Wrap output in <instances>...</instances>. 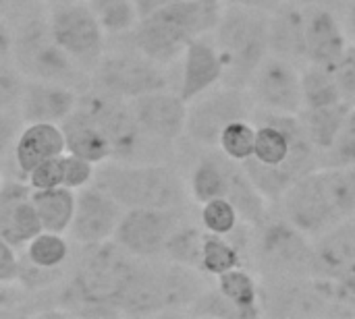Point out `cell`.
I'll list each match as a JSON object with an SVG mask.
<instances>
[{
  "instance_id": "obj_1",
  "label": "cell",
  "mask_w": 355,
  "mask_h": 319,
  "mask_svg": "<svg viewBox=\"0 0 355 319\" xmlns=\"http://www.w3.org/2000/svg\"><path fill=\"white\" fill-rule=\"evenodd\" d=\"M241 166L264 199L281 201L300 179L322 166V154L297 114L262 110L256 112L254 156Z\"/></svg>"
},
{
  "instance_id": "obj_2",
  "label": "cell",
  "mask_w": 355,
  "mask_h": 319,
  "mask_svg": "<svg viewBox=\"0 0 355 319\" xmlns=\"http://www.w3.org/2000/svg\"><path fill=\"white\" fill-rule=\"evenodd\" d=\"M287 220L308 237H320L355 216V166H322L300 179L285 195Z\"/></svg>"
},
{
  "instance_id": "obj_3",
  "label": "cell",
  "mask_w": 355,
  "mask_h": 319,
  "mask_svg": "<svg viewBox=\"0 0 355 319\" xmlns=\"http://www.w3.org/2000/svg\"><path fill=\"white\" fill-rule=\"evenodd\" d=\"M223 8V0H175L139 19L133 27L135 48L158 64L168 62L196 37L216 29Z\"/></svg>"
},
{
  "instance_id": "obj_4",
  "label": "cell",
  "mask_w": 355,
  "mask_h": 319,
  "mask_svg": "<svg viewBox=\"0 0 355 319\" xmlns=\"http://www.w3.org/2000/svg\"><path fill=\"white\" fill-rule=\"evenodd\" d=\"M270 15L264 10L225 4L216 25V50L223 60V83L233 89L250 85L256 69L270 54Z\"/></svg>"
},
{
  "instance_id": "obj_5",
  "label": "cell",
  "mask_w": 355,
  "mask_h": 319,
  "mask_svg": "<svg viewBox=\"0 0 355 319\" xmlns=\"http://www.w3.org/2000/svg\"><path fill=\"white\" fill-rule=\"evenodd\" d=\"M98 166L94 185L121 208L177 210L185 201L181 179L166 166H131L123 162H102Z\"/></svg>"
},
{
  "instance_id": "obj_6",
  "label": "cell",
  "mask_w": 355,
  "mask_h": 319,
  "mask_svg": "<svg viewBox=\"0 0 355 319\" xmlns=\"http://www.w3.org/2000/svg\"><path fill=\"white\" fill-rule=\"evenodd\" d=\"M131 257L133 255L116 243L104 241L94 245V251L83 262L73 284L77 301L94 307L98 316L116 313L114 307L121 309V301L139 268Z\"/></svg>"
},
{
  "instance_id": "obj_7",
  "label": "cell",
  "mask_w": 355,
  "mask_h": 319,
  "mask_svg": "<svg viewBox=\"0 0 355 319\" xmlns=\"http://www.w3.org/2000/svg\"><path fill=\"white\" fill-rule=\"evenodd\" d=\"M258 266L272 276L320 278L316 247L289 220L264 222L256 241Z\"/></svg>"
},
{
  "instance_id": "obj_8",
  "label": "cell",
  "mask_w": 355,
  "mask_h": 319,
  "mask_svg": "<svg viewBox=\"0 0 355 319\" xmlns=\"http://www.w3.org/2000/svg\"><path fill=\"white\" fill-rule=\"evenodd\" d=\"M56 44L77 60H100L104 46V29L96 19L89 2H60L52 6L48 19Z\"/></svg>"
},
{
  "instance_id": "obj_9",
  "label": "cell",
  "mask_w": 355,
  "mask_h": 319,
  "mask_svg": "<svg viewBox=\"0 0 355 319\" xmlns=\"http://www.w3.org/2000/svg\"><path fill=\"white\" fill-rule=\"evenodd\" d=\"M17 69L37 81H64L73 75V58L56 44L50 25L42 21L29 23L12 44Z\"/></svg>"
},
{
  "instance_id": "obj_10",
  "label": "cell",
  "mask_w": 355,
  "mask_h": 319,
  "mask_svg": "<svg viewBox=\"0 0 355 319\" xmlns=\"http://www.w3.org/2000/svg\"><path fill=\"white\" fill-rule=\"evenodd\" d=\"M248 87L262 110L300 114L304 108L302 73H297L295 64L283 56L268 54L256 69Z\"/></svg>"
},
{
  "instance_id": "obj_11",
  "label": "cell",
  "mask_w": 355,
  "mask_h": 319,
  "mask_svg": "<svg viewBox=\"0 0 355 319\" xmlns=\"http://www.w3.org/2000/svg\"><path fill=\"white\" fill-rule=\"evenodd\" d=\"M77 106L98 125V129L110 141L112 156H133L137 145L141 143V137H146L131 112V106L119 95L98 89L79 98Z\"/></svg>"
},
{
  "instance_id": "obj_12",
  "label": "cell",
  "mask_w": 355,
  "mask_h": 319,
  "mask_svg": "<svg viewBox=\"0 0 355 319\" xmlns=\"http://www.w3.org/2000/svg\"><path fill=\"white\" fill-rule=\"evenodd\" d=\"M96 71L98 89L123 100H133L137 95L166 87V77L158 69V62L144 56L141 52L102 58Z\"/></svg>"
},
{
  "instance_id": "obj_13",
  "label": "cell",
  "mask_w": 355,
  "mask_h": 319,
  "mask_svg": "<svg viewBox=\"0 0 355 319\" xmlns=\"http://www.w3.org/2000/svg\"><path fill=\"white\" fill-rule=\"evenodd\" d=\"M177 226L175 210L131 208L121 216L112 239L133 257H154L164 253V245Z\"/></svg>"
},
{
  "instance_id": "obj_14",
  "label": "cell",
  "mask_w": 355,
  "mask_h": 319,
  "mask_svg": "<svg viewBox=\"0 0 355 319\" xmlns=\"http://www.w3.org/2000/svg\"><path fill=\"white\" fill-rule=\"evenodd\" d=\"M241 118H248L245 98L241 95V89L225 85V89H210L193 100V106L187 108L185 131L202 145H218L223 129Z\"/></svg>"
},
{
  "instance_id": "obj_15",
  "label": "cell",
  "mask_w": 355,
  "mask_h": 319,
  "mask_svg": "<svg viewBox=\"0 0 355 319\" xmlns=\"http://www.w3.org/2000/svg\"><path fill=\"white\" fill-rule=\"evenodd\" d=\"M121 206L100 187H83L77 193L73 222L69 233L79 245H100L114 237L121 220Z\"/></svg>"
},
{
  "instance_id": "obj_16",
  "label": "cell",
  "mask_w": 355,
  "mask_h": 319,
  "mask_svg": "<svg viewBox=\"0 0 355 319\" xmlns=\"http://www.w3.org/2000/svg\"><path fill=\"white\" fill-rule=\"evenodd\" d=\"M131 112L141 133L156 141H175L187 125V102L164 89L129 100Z\"/></svg>"
},
{
  "instance_id": "obj_17",
  "label": "cell",
  "mask_w": 355,
  "mask_h": 319,
  "mask_svg": "<svg viewBox=\"0 0 355 319\" xmlns=\"http://www.w3.org/2000/svg\"><path fill=\"white\" fill-rule=\"evenodd\" d=\"M42 230L40 216L31 201V187L15 181L0 183V235L19 249Z\"/></svg>"
},
{
  "instance_id": "obj_18",
  "label": "cell",
  "mask_w": 355,
  "mask_h": 319,
  "mask_svg": "<svg viewBox=\"0 0 355 319\" xmlns=\"http://www.w3.org/2000/svg\"><path fill=\"white\" fill-rule=\"evenodd\" d=\"M345 48L347 39L333 10L324 6H306L304 60H308V64L333 69Z\"/></svg>"
},
{
  "instance_id": "obj_19",
  "label": "cell",
  "mask_w": 355,
  "mask_h": 319,
  "mask_svg": "<svg viewBox=\"0 0 355 319\" xmlns=\"http://www.w3.org/2000/svg\"><path fill=\"white\" fill-rule=\"evenodd\" d=\"M223 83V60L216 44L206 37H196L183 50V73L179 95L189 104L202 93Z\"/></svg>"
},
{
  "instance_id": "obj_20",
  "label": "cell",
  "mask_w": 355,
  "mask_h": 319,
  "mask_svg": "<svg viewBox=\"0 0 355 319\" xmlns=\"http://www.w3.org/2000/svg\"><path fill=\"white\" fill-rule=\"evenodd\" d=\"M77 93L60 83L33 81L23 87L19 106L25 122H62L77 108Z\"/></svg>"
},
{
  "instance_id": "obj_21",
  "label": "cell",
  "mask_w": 355,
  "mask_h": 319,
  "mask_svg": "<svg viewBox=\"0 0 355 319\" xmlns=\"http://www.w3.org/2000/svg\"><path fill=\"white\" fill-rule=\"evenodd\" d=\"M316 247L320 278L343 282L355 274V216L320 235Z\"/></svg>"
},
{
  "instance_id": "obj_22",
  "label": "cell",
  "mask_w": 355,
  "mask_h": 319,
  "mask_svg": "<svg viewBox=\"0 0 355 319\" xmlns=\"http://www.w3.org/2000/svg\"><path fill=\"white\" fill-rule=\"evenodd\" d=\"M64 154V133L58 122H27L15 143V162L21 172Z\"/></svg>"
},
{
  "instance_id": "obj_23",
  "label": "cell",
  "mask_w": 355,
  "mask_h": 319,
  "mask_svg": "<svg viewBox=\"0 0 355 319\" xmlns=\"http://www.w3.org/2000/svg\"><path fill=\"white\" fill-rule=\"evenodd\" d=\"M304 35H306V6L297 2H283L270 15L268 44L270 54L287 60L304 58Z\"/></svg>"
},
{
  "instance_id": "obj_24",
  "label": "cell",
  "mask_w": 355,
  "mask_h": 319,
  "mask_svg": "<svg viewBox=\"0 0 355 319\" xmlns=\"http://www.w3.org/2000/svg\"><path fill=\"white\" fill-rule=\"evenodd\" d=\"M60 127L64 133V152L89 160L92 164H102L112 158L110 141L79 106L60 122Z\"/></svg>"
},
{
  "instance_id": "obj_25",
  "label": "cell",
  "mask_w": 355,
  "mask_h": 319,
  "mask_svg": "<svg viewBox=\"0 0 355 319\" xmlns=\"http://www.w3.org/2000/svg\"><path fill=\"white\" fill-rule=\"evenodd\" d=\"M352 106L347 102H337L331 106L304 108L297 116L310 137V141L320 149V154L329 152L335 143Z\"/></svg>"
},
{
  "instance_id": "obj_26",
  "label": "cell",
  "mask_w": 355,
  "mask_h": 319,
  "mask_svg": "<svg viewBox=\"0 0 355 319\" xmlns=\"http://www.w3.org/2000/svg\"><path fill=\"white\" fill-rule=\"evenodd\" d=\"M31 201L35 206V212L40 216L42 228L50 233H67L73 214H75V201L77 195L69 187H54L44 191H31Z\"/></svg>"
},
{
  "instance_id": "obj_27",
  "label": "cell",
  "mask_w": 355,
  "mask_h": 319,
  "mask_svg": "<svg viewBox=\"0 0 355 319\" xmlns=\"http://www.w3.org/2000/svg\"><path fill=\"white\" fill-rule=\"evenodd\" d=\"M227 199H231V203L237 208L243 222H248L250 226L262 228V224L266 222L264 195L256 189V185L250 181V176L245 174V170L239 162L231 164Z\"/></svg>"
},
{
  "instance_id": "obj_28",
  "label": "cell",
  "mask_w": 355,
  "mask_h": 319,
  "mask_svg": "<svg viewBox=\"0 0 355 319\" xmlns=\"http://www.w3.org/2000/svg\"><path fill=\"white\" fill-rule=\"evenodd\" d=\"M233 160L225 154L220 156H206L193 168L189 191L198 203H206L216 197H227L229 189V170Z\"/></svg>"
},
{
  "instance_id": "obj_29",
  "label": "cell",
  "mask_w": 355,
  "mask_h": 319,
  "mask_svg": "<svg viewBox=\"0 0 355 319\" xmlns=\"http://www.w3.org/2000/svg\"><path fill=\"white\" fill-rule=\"evenodd\" d=\"M216 289L231 301L235 303L239 309H243L250 319H256L258 316H262V309H260V284L256 282V278L241 270V268H235V270H229L220 276H216Z\"/></svg>"
},
{
  "instance_id": "obj_30",
  "label": "cell",
  "mask_w": 355,
  "mask_h": 319,
  "mask_svg": "<svg viewBox=\"0 0 355 319\" xmlns=\"http://www.w3.org/2000/svg\"><path fill=\"white\" fill-rule=\"evenodd\" d=\"M304 108H318L343 102L335 71L320 64H308L302 73ZM302 108V110H304Z\"/></svg>"
},
{
  "instance_id": "obj_31",
  "label": "cell",
  "mask_w": 355,
  "mask_h": 319,
  "mask_svg": "<svg viewBox=\"0 0 355 319\" xmlns=\"http://www.w3.org/2000/svg\"><path fill=\"white\" fill-rule=\"evenodd\" d=\"M69 257V243L62 233L42 230L25 245V259L42 272L58 270Z\"/></svg>"
},
{
  "instance_id": "obj_32",
  "label": "cell",
  "mask_w": 355,
  "mask_h": 319,
  "mask_svg": "<svg viewBox=\"0 0 355 319\" xmlns=\"http://www.w3.org/2000/svg\"><path fill=\"white\" fill-rule=\"evenodd\" d=\"M241 268V251L235 243H231L227 237L204 233V243H202V257H200V268L206 274L220 276L229 270Z\"/></svg>"
},
{
  "instance_id": "obj_33",
  "label": "cell",
  "mask_w": 355,
  "mask_h": 319,
  "mask_svg": "<svg viewBox=\"0 0 355 319\" xmlns=\"http://www.w3.org/2000/svg\"><path fill=\"white\" fill-rule=\"evenodd\" d=\"M202 243L204 233L193 226H177L164 245V253L173 264L198 270L202 257Z\"/></svg>"
},
{
  "instance_id": "obj_34",
  "label": "cell",
  "mask_w": 355,
  "mask_h": 319,
  "mask_svg": "<svg viewBox=\"0 0 355 319\" xmlns=\"http://www.w3.org/2000/svg\"><path fill=\"white\" fill-rule=\"evenodd\" d=\"M102 29L108 33H125L139 23L133 0H87Z\"/></svg>"
},
{
  "instance_id": "obj_35",
  "label": "cell",
  "mask_w": 355,
  "mask_h": 319,
  "mask_svg": "<svg viewBox=\"0 0 355 319\" xmlns=\"http://www.w3.org/2000/svg\"><path fill=\"white\" fill-rule=\"evenodd\" d=\"M254 145H256V127L248 122V118L229 122L218 137L220 152L239 164L254 156Z\"/></svg>"
},
{
  "instance_id": "obj_36",
  "label": "cell",
  "mask_w": 355,
  "mask_h": 319,
  "mask_svg": "<svg viewBox=\"0 0 355 319\" xmlns=\"http://www.w3.org/2000/svg\"><path fill=\"white\" fill-rule=\"evenodd\" d=\"M239 222H241V216L237 208L231 203V199L216 197V199L202 203V226L206 228V233L229 237L237 230Z\"/></svg>"
},
{
  "instance_id": "obj_37",
  "label": "cell",
  "mask_w": 355,
  "mask_h": 319,
  "mask_svg": "<svg viewBox=\"0 0 355 319\" xmlns=\"http://www.w3.org/2000/svg\"><path fill=\"white\" fill-rule=\"evenodd\" d=\"M191 316L200 318H218V319H250V316L239 309L235 303H231L218 289L208 291L204 295H198V299L191 303Z\"/></svg>"
},
{
  "instance_id": "obj_38",
  "label": "cell",
  "mask_w": 355,
  "mask_h": 319,
  "mask_svg": "<svg viewBox=\"0 0 355 319\" xmlns=\"http://www.w3.org/2000/svg\"><path fill=\"white\" fill-rule=\"evenodd\" d=\"M324 156L322 166H355V106H352L335 143Z\"/></svg>"
},
{
  "instance_id": "obj_39",
  "label": "cell",
  "mask_w": 355,
  "mask_h": 319,
  "mask_svg": "<svg viewBox=\"0 0 355 319\" xmlns=\"http://www.w3.org/2000/svg\"><path fill=\"white\" fill-rule=\"evenodd\" d=\"M60 164H62V187H69L75 191L94 183L96 164H92L89 160H83L75 154L64 152L60 156Z\"/></svg>"
},
{
  "instance_id": "obj_40",
  "label": "cell",
  "mask_w": 355,
  "mask_h": 319,
  "mask_svg": "<svg viewBox=\"0 0 355 319\" xmlns=\"http://www.w3.org/2000/svg\"><path fill=\"white\" fill-rule=\"evenodd\" d=\"M343 102L355 106V44H349L337 64L333 66Z\"/></svg>"
},
{
  "instance_id": "obj_41",
  "label": "cell",
  "mask_w": 355,
  "mask_h": 319,
  "mask_svg": "<svg viewBox=\"0 0 355 319\" xmlns=\"http://www.w3.org/2000/svg\"><path fill=\"white\" fill-rule=\"evenodd\" d=\"M29 176V187L31 191H44V189H54L62 185V164H60V156L50 158L42 164H37L31 172H27Z\"/></svg>"
},
{
  "instance_id": "obj_42",
  "label": "cell",
  "mask_w": 355,
  "mask_h": 319,
  "mask_svg": "<svg viewBox=\"0 0 355 319\" xmlns=\"http://www.w3.org/2000/svg\"><path fill=\"white\" fill-rule=\"evenodd\" d=\"M23 87L25 83L21 79V71L0 62V112L21 100Z\"/></svg>"
},
{
  "instance_id": "obj_43",
  "label": "cell",
  "mask_w": 355,
  "mask_h": 319,
  "mask_svg": "<svg viewBox=\"0 0 355 319\" xmlns=\"http://www.w3.org/2000/svg\"><path fill=\"white\" fill-rule=\"evenodd\" d=\"M12 247L0 235V282H12L19 276V257Z\"/></svg>"
},
{
  "instance_id": "obj_44",
  "label": "cell",
  "mask_w": 355,
  "mask_h": 319,
  "mask_svg": "<svg viewBox=\"0 0 355 319\" xmlns=\"http://www.w3.org/2000/svg\"><path fill=\"white\" fill-rule=\"evenodd\" d=\"M225 4H239V6H248V8H256V10H264V12H272L277 6L283 4V0H223Z\"/></svg>"
},
{
  "instance_id": "obj_45",
  "label": "cell",
  "mask_w": 355,
  "mask_h": 319,
  "mask_svg": "<svg viewBox=\"0 0 355 319\" xmlns=\"http://www.w3.org/2000/svg\"><path fill=\"white\" fill-rule=\"evenodd\" d=\"M12 137H15V125H12V120L8 116H4L0 112V156L6 152V147L10 145Z\"/></svg>"
},
{
  "instance_id": "obj_46",
  "label": "cell",
  "mask_w": 355,
  "mask_h": 319,
  "mask_svg": "<svg viewBox=\"0 0 355 319\" xmlns=\"http://www.w3.org/2000/svg\"><path fill=\"white\" fill-rule=\"evenodd\" d=\"M171 2H175V0H133L139 19H144V17L156 12L158 8H162V6H166V4H171Z\"/></svg>"
},
{
  "instance_id": "obj_47",
  "label": "cell",
  "mask_w": 355,
  "mask_h": 319,
  "mask_svg": "<svg viewBox=\"0 0 355 319\" xmlns=\"http://www.w3.org/2000/svg\"><path fill=\"white\" fill-rule=\"evenodd\" d=\"M12 44H15L12 33H10L8 27L0 21V60H2L8 52H12Z\"/></svg>"
},
{
  "instance_id": "obj_48",
  "label": "cell",
  "mask_w": 355,
  "mask_h": 319,
  "mask_svg": "<svg viewBox=\"0 0 355 319\" xmlns=\"http://www.w3.org/2000/svg\"><path fill=\"white\" fill-rule=\"evenodd\" d=\"M347 31L355 44V0H349V6H347Z\"/></svg>"
},
{
  "instance_id": "obj_49",
  "label": "cell",
  "mask_w": 355,
  "mask_h": 319,
  "mask_svg": "<svg viewBox=\"0 0 355 319\" xmlns=\"http://www.w3.org/2000/svg\"><path fill=\"white\" fill-rule=\"evenodd\" d=\"M293 2H297L300 6H324V8H331L341 0H293Z\"/></svg>"
},
{
  "instance_id": "obj_50",
  "label": "cell",
  "mask_w": 355,
  "mask_h": 319,
  "mask_svg": "<svg viewBox=\"0 0 355 319\" xmlns=\"http://www.w3.org/2000/svg\"><path fill=\"white\" fill-rule=\"evenodd\" d=\"M341 286L345 289V293L355 301V274L354 276H349V278H345V280L341 282Z\"/></svg>"
},
{
  "instance_id": "obj_51",
  "label": "cell",
  "mask_w": 355,
  "mask_h": 319,
  "mask_svg": "<svg viewBox=\"0 0 355 319\" xmlns=\"http://www.w3.org/2000/svg\"><path fill=\"white\" fill-rule=\"evenodd\" d=\"M48 2H52V4H60V2H77V0H48Z\"/></svg>"
},
{
  "instance_id": "obj_52",
  "label": "cell",
  "mask_w": 355,
  "mask_h": 319,
  "mask_svg": "<svg viewBox=\"0 0 355 319\" xmlns=\"http://www.w3.org/2000/svg\"><path fill=\"white\" fill-rule=\"evenodd\" d=\"M2 2H4V0H0V6H2Z\"/></svg>"
}]
</instances>
